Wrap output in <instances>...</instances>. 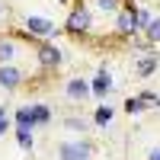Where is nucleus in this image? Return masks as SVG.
Listing matches in <instances>:
<instances>
[{"mask_svg": "<svg viewBox=\"0 0 160 160\" xmlns=\"http://www.w3.org/2000/svg\"><path fill=\"white\" fill-rule=\"evenodd\" d=\"M112 118H115V109H112L109 102H99L96 112H93V125H96V128H109Z\"/></svg>", "mask_w": 160, "mask_h": 160, "instance_id": "13", "label": "nucleus"}, {"mask_svg": "<svg viewBox=\"0 0 160 160\" xmlns=\"http://www.w3.org/2000/svg\"><path fill=\"white\" fill-rule=\"evenodd\" d=\"M112 29H115L118 38H125V42H128L131 35H138V7L125 0V7L118 10V13H115V19H112Z\"/></svg>", "mask_w": 160, "mask_h": 160, "instance_id": "3", "label": "nucleus"}, {"mask_svg": "<svg viewBox=\"0 0 160 160\" xmlns=\"http://www.w3.org/2000/svg\"><path fill=\"white\" fill-rule=\"evenodd\" d=\"M122 109H125V112H128L131 118H135V115H144V112H148V109H151V106H148V102H144L141 96H128V99L122 102Z\"/></svg>", "mask_w": 160, "mask_h": 160, "instance_id": "16", "label": "nucleus"}, {"mask_svg": "<svg viewBox=\"0 0 160 160\" xmlns=\"http://www.w3.org/2000/svg\"><path fill=\"white\" fill-rule=\"evenodd\" d=\"M151 22H154V13L148 7H138V32H148Z\"/></svg>", "mask_w": 160, "mask_h": 160, "instance_id": "20", "label": "nucleus"}, {"mask_svg": "<svg viewBox=\"0 0 160 160\" xmlns=\"http://www.w3.org/2000/svg\"><path fill=\"white\" fill-rule=\"evenodd\" d=\"M35 64L45 74H55V71L64 68V51L55 42H35Z\"/></svg>", "mask_w": 160, "mask_h": 160, "instance_id": "2", "label": "nucleus"}, {"mask_svg": "<svg viewBox=\"0 0 160 160\" xmlns=\"http://www.w3.org/2000/svg\"><path fill=\"white\" fill-rule=\"evenodd\" d=\"M128 45H131V51H138V55H148V51L154 48V45H151L141 32H138V35H131V38H128Z\"/></svg>", "mask_w": 160, "mask_h": 160, "instance_id": "18", "label": "nucleus"}, {"mask_svg": "<svg viewBox=\"0 0 160 160\" xmlns=\"http://www.w3.org/2000/svg\"><path fill=\"white\" fill-rule=\"evenodd\" d=\"M112 74H109V64H99V71H96V77L90 80V96H96V99H106L112 93Z\"/></svg>", "mask_w": 160, "mask_h": 160, "instance_id": "6", "label": "nucleus"}, {"mask_svg": "<svg viewBox=\"0 0 160 160\" xmlns=\"http://www.w3.org/2000/svg\"><path fill=\"white\" fill-rule=\"evenodd\" d=\"M154 109H160V99H157V106H154Z\"/></svg>", "mask_w": 160, "mask_h": 160, "instance_id": "24", "label": "nucleus"}, {"mask_svg": "<svg viewBox=\"0 0 160 160\" xmlns=\"http://www.w3.org/2000/svg\"><path fill=\"white\" fill-rule=\"evenodd\" d=\"M64 32H68L71 38H83V35H90V32H93V10L83 3V0L71 7L68 19H64Z\"/></svg>", "mask_w": 160, "mask_h": 160, "instance_id": "1", "label": "nucleus"}, {"mask_svg": "<svg viewBox=\"0 0 160 160\" xmlns=\"http://www.w3.org/2000/svg\"><path fill=\"white\" fill-rule=\"evenodd\" d=\"M19 51H22L19 35L0 32V64H16V61H19Z\"/></svg>", "mask_w": 160, "mask_h": 160, "instance_id": "7", "label": "nucleus"}, {"mask_svg": "<svg viewBox=\"0 0 160 160\" xmlns=\"http://www.w3.org/2000/svg\"><path fill=\"white\" fill-rule=\"evenodd\" d=\"M22 83H26V71L19 68V64H0V87H3L7 93L19 90Z\"/></svg>", "mask_w": 160, "mask_h": 160, "instance_id": "8", "label": "nucleus"}, {"mask_svg": "<svg viewBox=\"0 0 160 160\" xmlns=\"http://www.w3.org/2000/svg\"><path fill=\"white\" fill-rule=\"evenodd\" d=\"M87 7L93 10V16H109V19H115V13L125 7V0H90Z\"/></svg>", "mask_w": 160, "mask_h": 160, "instance_id": "10", "label": "nucleus"}, {"mask_svg": "<svg viewBox=\"0 0 160 160\" xmlns=\"http://www.w3.org/2000/svg\"><path fill=\"white\" fill-rule=\"evenodd\" d=\"M58 32V26L51 22L48 16H26L22 19V35L35 38V42H51V35Z\"/></svg>", "mask_w": 160, "mask_h": 160, "instance_id": "4", "label": "nucleus"}, {"mask_svg": "<svg viewBox=\"0 0 160 160\" xmlns=\"http://www.w3.org/2000/svg\"><path fill=\"white\" fill-rule=\"evenodd\" d=\"M61 125H64V131H74V135H87V128H90V122L83 115H64Z\"/></svg>", "mask_w": 160, "mask_h": 160, "instance_id": "14", "label": "nucleus"}, {"mask_svg": "<svg viewBox=\"0 0 160 160\" xmlns=\"http://www.w3.org/2000/svg\"><path fill=\"white\" fill-rule=\"evenodd\" d=\"M32 115H35V125H38V128H42V125H51V106L32 102Z\"/></svg>", "mask_w": 160, "mask_h": 160, "instance_id": "17", "label": "nucleus"}, {"mask_svg": "<svg viewBox=\"0 0 160 160\" xmlns=\"http://www.w3.org/2000/svg\"><path fill=\"white\" fill-rule=\"evenodd\" d=\"M35 128H26V125H13V138H16V144L22 151H35Z\"/></svg>", "mask_w": 160, "mask_h": 160, "instance_id": "12", "label": "nucleus"}, {"mask_svg": "<svg viewBox=\"0 0 160 160\" xmlns=\"http://www.w3.org/2000/svg\"><path fill=\"white\" fill-rule=\"evenodd\" d=\"M0 19H3V3H0Z\"/></svg>", "mask_w": 160, "mask_h": 160, "instance_id": "23", "label": "nucleus"}, {"mask_svg": "<svg viewBox=\"0 0 160 160\" xmlns=\"http://www.w3.org/2000/svg\"><path fill=\"white\" fill-rule=\"evenodd\" d=\"M64 96H68L71 102H83V99L90 96V80H83V77H71L68 83H64Z\"/></svg>", "mask_w": 160, "mask_h": 160, "instance_id": "9", "label": "nucleus"}, {"mask_svg": "<svg viewBox=\"0 0 160 160\" xmlns=\"http://www.w3.org/2000/svg\"><path fill=\"white\" fill-rule=\"evenodd\" d=\"M151 45H160V16H154V22L148 26V32H141Z\"/></svg>", "mask_w": 160, "mask_h": 160, "instance_id": "19", "label": "nucleus"}, {"mask_svg": "<svg viewBox=\"0 0 160 160\" xmlns=\"http://www.w3.org/2000/svg\"><path fill=\"white\" fill-rule=\"evenodd\" d=\"M157 68H160V58L154 55V51H148V55H138V58H135V74H138V77H151Z\"/></svg>", "mask_w": 160, "mask_h": 160, "instance_id": "11", "label": "nucleus"}, {"mask_svg": "<svg viewBox=\"0 0 160 160\" xmlns=\"http://www.w3.org/2000/svg\"><path fill=\"white\" fill-rule=\"evenodd\" d=\"M148 160H160V148H154V151L148 154Z\"/></svg>", "mask_w": 160, "mask_h": 160, "instance_id": "22", "label": "nucleus"}, {"mask_svg": "<svg viewBox=\"0 0 160 160\" xmlns=\"http://www.w3.org/2000/svg\"><path fill=\"white\" fill-rule=\"evenodd\" d=\"M13 125H26V128H38L35 125V115H32V106H19L13 112Z\"/></svg>", "mask_w": 160, "mask_h": 160, "instance_id": "15", "label": "nucleus"}, {"mask_svg": "<svg viewBox=\"0 0 160 160\" xmlns=\"http://www.w3.org/2000/svg\"><path fill=\"white\" fill-rule=\"evenodd\" d=\"M13 131V115L7 112V106H0V138Z\"/></svg>", "mask_w": 160, "mask_h": 160, "instance_id": "21", "label": "nucleus"}, {"mask_svg": "<svg viewBox=\"0 0 160 160\" xmlns=\"http://www.w3.org/2000/svg\"><path fill=\"white\" fill-rule=\"evenodd\" d=\"M61 3H68V0H61Z\"/></svg>", "mask_w": 160, "mask_h": 160, "instance_id": "25", "label": "nucleus"}, {"mask_svg": "<svg viewBox=\"0 0 160 160\" xmlns=\"http://www.w3.org/2000/svg\"><path fill=\"white\" fill-rule=\"evenodd\" d=\"M58 160H93V141L68 138L58 144Z\"/></svg>", "mask_w": 160, "mask_h": 160, "instance_id": "5", "label": "nucleus"}]
</instances>
